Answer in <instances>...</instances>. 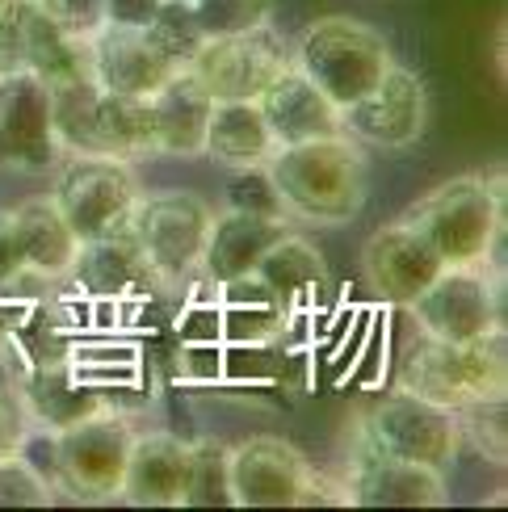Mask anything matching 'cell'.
I'll return each mask as SVG.
<instances>
[{
    "label": "cell",
    "instance_id": "1",
    "mask_svg": "<svg viewBox=\"0 0 508 512\" xmlns=\"http://www.w3.org/2000/svg\"><path fill=\"white\" fill-rule=\"evenodd\" d=\"M265 173L278 189L286 219L299 227H345L370 198L366 147L349 135L286 143L269 156Z\"/></svg>",
    "mask_w": 508,
    "mask_h": 512
},
{
    "label": "cell",
    "instance_id": "2",
    "mask_svg": "<svg viewBox=\"0 0 508 512\" xmlns=\"http://www.w3.org/2000/svg\"><path fill=\"white\" fill-rule=\"evenodd\" d=\"M404 219L429 240L441 265H488L504 273V189L479 173H462L429 189L404 210Z\"/></svg>",
    "mask_w": 508,
    "mask_h": 512
},
{
    "label": "cell",
    "instance_id": "3",
    "mask_svg": "<svg viewBox=\"0 0 508 512\" xmlns=\"http://www.w3.org/2000/svg\"><path fill=\"white\" fill-rule=\"evenodd\" d=\"M51 126L63 156H105L126 164L156 156L147 97L105 93L89 76L51 84Z\"/></svg>",
    "mask_w": 508,
    "mask_h": 512
},
{
    "label": "cell",
    "instance_id": "4",
    "mask_svg": "<svg viewBox=\"0 0 508 512\" xmlns=\"http://www.w3.org/2000/svg\"><path fill=\"white\" fill-rule=\"evenodd\" d=\"M399 391L433 399L441 408H467L475 399L508 391V345L504 328L479 340H437L420 332L399 361Z\"/></svg>",
    "mask_w": 508,
    "mask_h": 512
},
{
    "label": "cell",
    "instance_id": "5",
    "mask_svg": "<svg viewBox=\"0 0 508 512\" xmlns=\"http://www.w3.org/2000/svg\"><path fill=\"white\" fill-rule=\"evenodd\" d=\"M294 68L320 89L336 110H349L395 68L387 34L357 17H320L290 42Z\"/></svg>",
    "mask_w": 508,
    "mask_h": 512
},
{
    "label": "cell",
    "instance_id": "6",
    "mask_svg": "<svg viewBox=\"0 0 508 512\" xmlns=\"http://www.w3.org/2000/svg\"><path fill=\"white\" fill-rule=\"evenodd\" d=\"M231 508H307L345 504V487L324 479L311 458L286 437L257 433L240 445H227Z\"/></svg>",
    "mask_w": 508,
    "mask_h": 512
},
{
    "label": "cell",
    "instance_id": "7",
    "mask_svg": "<svg viewBox=\"0 0 508 512\" xmlns=\"http://www.w3.org/2000/svg\"><path fill=\"white\" fill-rule=\"evenodd\" d=\"M135 424L118 408L89 412L51 429V479L80 504H118Z\"/></svg>",
    "mask_w": 508,
    "mask_h": 512
},
{
    "label": "cell",
    "instance_id": "8",
    "mask_svg": "<svg viewBox=\"0 0 508 512\" xmlns=\"http://www.w3.org/2000/svg\"><path fill=\"white\" fill-rule=\"evenodd\" d=\"M210 219H215V206L194 189H156V194H143L135 202L126 231L139 244L156 282L181 290L202 269Z\"/></svg>",
    "mask_w": 508,
    "mask_h": 512
},
{
    "label": "cell",
    "instance_id": "9",
    "mask_svg": "<svg viewBox=\"0 0 508 512\" xmlns=\"http://www.w3.org/2000/svg\"><path fill=\"white\" fill-rule=\"evenodd\" d=\"M51 202L80 244L118 236L131 223V210L143 198L135 164L105 156H63L55 164Z\"/></svg>",
    "mask_w": 508,
    "mask_h": 512
},
{
    "label": "cell",
    "instance_id": "10",
    "mask_svg": "<svg viewBox=\"0 0 508 512\" xmlns=\"http://www.w3.org/2000/svg\"><path fill=\"white\" fill-rule=\"evenodd\" d=\"M362 441L378 454H391L399 462H416L446 475L462 454L458 412L441 408L433 399H420L412 391H387L374 399L362 416Z\"/></svg>",
    "mask_w": 508,
    "mask_h": 512
},
{
    "label": "cell",
    "instance_id": "11",
    "mask_svg": "<svg viewBox=\"0 0 508 512\" xmlns=\"http://www.w3.org/2000/svg\"><path fill=\"white\" fill-rule=\"evenodd\" d=\"M408 315L437 340H479L504 328V273L488 265H446L420 290Z\"/></svg>",
    "mask_w": 508,
    "mask_h": 512
},
{
    "label": "cell",
    "instance_id": "12",
    "mask_svg": "<svg viewBox=\"0 0 508 512\" xmlns=\"http://www.w3.org/2000/svg\"><path fill=\"white\" fill-rule=\"evenodd\" d=\"M286 68H294V55L273 21L244 34L202 38L185 59V72L210 93V101H257Z\"/></svg>",
    "mask_w": 508,
    "mask_h": 512
},
{
    "label": "cell",
    "instance_id": "13",
    "mask_svg": "<svg viewBox=\"0 0 508 512\" xmlns=\"http://www.w3.org/2000/svg\"><path fill=\"white\" fill-rule=\"evenodd\" d=\"M63 147L51 126V84L30 72L0 76V173L51 177Z\"/></svg>",
    "mask_w": 508,
    "mask_h": 512
},
{
    "label": "cell",
    "instance_id": "14",
    "mask_svg": "<svg viewBox=\"0 0 508 512\" xmlns=\"http://www.w3.org/2000/svg\"><path fill=\"white\" fill-rule=\"evenodd\" d=\"M30 72L47 84L89 76L84 42L55 30L38 0H0V76Z\"/></svg>",
    "mask_w": 508,
    "mask_h": 512
},
{
    "label": "cell",
    "instance_id": "15",
    "mask_svg": "<svg viewBox=\"0 0 508 512\" xmlns=\"http://www.w3.org/2000/svg\"><path fill=\"white\" fill-rule=\"evenodd\" d=\"M345 135L357 139L362 147H378V152H404V147L420 143L429 126V93L425 80L412 68L395 63V68L374 84L357 105L341 110Z\"/></svg>",
    "mask_w": 508,
    "mask_h": 512
},
{
    "label": "cell",
    "instance_id": "16",
    "mask_svg": "<svg viewBox=\"0 0 508 512\" xmlns=\"http://www.w3.org/2000/svg\"><path fill=\"white\" fill-rule=\"evenodd\" d=\"M84 55H89V80L118 97H152L168 76L181 72L164 42L139 26H101L84 42Z\"/></svg>",
    "mask_w": 508,
    "mask_h": 512
},
{
    "label": "cell",
    "instance_id": "17",
    "mask_svg": "<svg viewBox=\"0 0 508 512\" xmlns=\"http://www.w3.org/2000/svg\"><path fill=\"white\" fill-rule=\"evenodd\" d=\"M441 269H446V265H441V256L429 248V240L420 236V231L404 215L383 223L362 244L366 290L378 298V303H387V307H408Z\"/></svg>",
    "mask_w": 508,
    "mask_h": 512
},
{
    "label": "cell",
    "instance_id": "18",
    "mask_svg": "<svg viewBox=\"0 0 508 512\" xmlns=\"http://www.w3.org/2000/svg\"><path fill=\"white\" fill-rule=\"evenodd\" d=\"M345 504L357 508H441L446 504V475L416 462H399L391 454H378L362 441V450L349 462V475L341 479Z\"/></svg>",
    "mask_w": 508,
    "mask_h": 512
},
{
    "label": "cell",
    "instance_id": "19",
    "mask_svg": "<svg viewBox=\"0 0 508 512\" xmlns=\"http://www.w3.org/2000/svg\"><path fill=\"white\" fill-rule=\"evenodd\" d=\"M189 462H194V441L168 429L135 433L118 500L135 508H185Z\"/></svg>",
    "mask_w": 508,
    "mask_h": 512
},
{
    "label": "cell",
    "instance_id": "20",
    "mask_svg": "<svg viewBox=\"0 0 508 512\" xmlns=\"http://www.w3.org/2000/svg\"><path fill=\"white\" fill-rule=\"evenodd\" d=\"M68 277L76 282L80 294L105 298V303H126V298H143V294L160 290L156 273L147 269L139 244L131 240V231L80 244Z\"/></svg>",
    "mask_w": 508,
    "mask_h": 512
},
{
    "label": "cell",
    "instance_id": "21",
    "mask_svg": "<svg viewBox=\"0 0 508 512\" xmlns=\"http://www.w3.org/2000/svg\"><path fill=\"white\" fill-rule=\"evenodd\" d=\"M257 105H261V114H265V122H269L273 139H278V147L345 135L341 110H336V105H332L320 89H315V84H311L299 68H286V72L257 97Z\"/></svg>",
    "mask_w": 508,
    "mask_h": 512
},
{
    "label": "cell",
    "instance_id": "22",
    "mask_svg": "<svg viewBox=\"0 0 508 512\" xmlns=\"http://www.w3.org/2000/svg\"><path fill=\"white\" fill-rule=\"evenodd\" d=\"M286 227H294V223H273V219H257V215H244V210L219 206L215 219H210L198 277L210 286H227V282H236V277H248L265 256V248L278 240Z\"/></svg>",
    "mask_w": 508,
    "mask_h": 512
},
{
    "label": "cell",
    "instance_id": "23",
    "mask_svg": "<svg viewBox=\"0 0 508 512\" xmlns=\"http://www.w3.org/2000/svg\"><path fill=\"white\" fill-rule=\"evenodd\" d=\"M152 105V135H156V156L173 160H198L202 139H206V118H210V93L189 76L185 68L168 76L160 89L147 97Z\"/></svg>",
    "mask_w": 508,
    "mask_h": 512
},
{
    "label": "cell",
    "instance_id": "24",
    "mask_svg": "<svg viewBox=\"0 0 508 512\" xmlns=\"http://www.w3.org/2000/svg\"><path fill=\"white\" fill-rule=\"evenodd\" d=\"M278 152L269 122L257 101H215L206 118L202 156L215 160L227 173H244V168H265L269 156Z\"/></svg>",
    "mask_w": 508,
    "mask_h": 512
},
{
    "label": "cell",
    "instance_id": "25",
    "mask_svg": "<svg viewBox=\"0 0 508 512\" xmlns=\"http://www.w3.org/2000/svg\"><path fill=\"white\" fill-rule=\"evenodd\" d=\"M13 219V240H17V256H21V273L26 277H47L59 282L68 277L80 240L72 236V227L63 223L59 206L51 198H30L17 210H9Z\"/></svg>",
    "mask_w": 508,
    "mask_h": 512
},
{
    "label": "cell",
    "instance_id": "26",
    "mask_svg": "<svg viewBox=\"0 0 508 512\" xmlns=\"http://www.w3.org/2000/svg\"><path fill=\"white\" fill-rule=\"evenodd\" d=\"M261 277V282L273 290V298L294 315L299 307L315 303L324 290H328V261H324V252L315 248L307 236H299L294 227H286L278 240H273L265 248V256L257 261V269H252Z\"/></svg>",
    "mask_w": 508,
    "mask_h": 512
},
{
    "label": "cell",
    "instance_id": "27",
    "mask_svg": "<svg viewBox=\"0 0 508 512\" xmlns=\"http://www.w3.org/2000/svg\"><path fill=\"white\" fill-rule=\"evenodd\" d=\"M185 9L202 38H223V34H244L273 21L278 0H185Z\"/></svg>",
    "mask_w": 508,
    "mask_h": 512
},
{
    "label": "cell",
    "instance_id": "28",
    "mask_svg": "<svg viewBox=\"0 0 508 512\" xmlns=\"http://www.w3.org/2000/svg\"><path fill=\"white\" fill-rule=\"evenodd\" d=\"M185 508H231L227 445L215 441V437H198V441H194V462H189Z\"/></svg>",
    "mask_w": 508,
    "mask_h": 512
},
{
    "label": "cell",
    "instance_id": "29",
    "mask_svg": "<svg viewBox=\"0 0 508 512\" xmlns=\"http://www.w3.org/2000/svg\"><path fill=\"white\" fill-rule=\"evenodd\" d=\"M458 412V433H462V445H475V450L504 466L508 458V424H504V395H492V399H475L467 408H454Z\"/></svg>",
    "mask_w": 508,
    "mask_h": 512
},
{
    "label": "cell",
    "instance_id": "30",
    "mask_svg": "<svg viewBox=\"0 0 508 512\" xmlns=\"http://www.w3.org/2000/svg\"><path fill=\"white\" fill-rule=\"evenodd\" d=\"M59 504L55 483L38 471L26 454L0 458V508H51Z\"/></svg>",
    "mask_w": 508,
    "mask_h": 512
},
{
    "label": "cell",
    "instance_id": "31",
    "mask_svg": "<svg viewBox=\"0 0 508 512\" xmlns=\"http://www.w3.org/2000/svg\"><path fill=\"white\" fill-rule=\"evenodd\" d=\"M223 206H227V210H244V215H257V219L290 223V219H286V210H282L278 189H273V181H269L265 168H244V173L231 177Z\"/></svg>",
    "mask_w": 508,
    "mask_h": 512
},
{
    "label": "cell",
    "instance_id": "32",
    "mask_svg": "<svg viewBox=\"0 0 508 512\" xmlns=\"http://www.w3.org/2000/svg\"><path fill=\"white\" fill-rule=\"evenodd\" d=\"M38 9L72 42H89L105 26V0H38Z\"/></svg>",
    "mask_w": 508,
    "mask_h": 512
},
{
    "label": "cell",
    "instance_id": "33",
    "mask_svg": "<svg viewBox=\"0 0 508 512\" xmlns=\"http://www.w3.org/2000/svg\"><path fill=\"white\" fill-rule=\"evenodd\" d=\"M164 0H105V26H139L147 30L160 17Z\"/></svg>",
    "mask_w": 508,
    "mask_h": 512
},
{
    "label": "cell",
    "instance_id": "34",
    "mask_svg": "<svg viewBox=\"0 0 508 512\" xmlns=\"http://www.w3.org/2000/svg\"><path fill=\"white\" fill-rule=\"evenodd\" d=\"M17 277H26V273H21V256L13 240V219H9V210H0V286L17 282Z\"/></svg>",
    "mask_w": 508,
    "mask_h": 512
},
{
    "label": "cell",
    "instance_id": "35",
    "mask_svg": "<svg viewBox=\"0 0 508 512\" xmlns=\"http://www.w3.org/2000/svg\"><path fill=\"white\" fill-rule=\"evenodd\" d=\"M26 416H21L17 408V399H0V458L13 454L17 445H21V433H26Z\"/></svg>",
    "mask_w": 508,
    "mask_h": 512
}]
</instances>
